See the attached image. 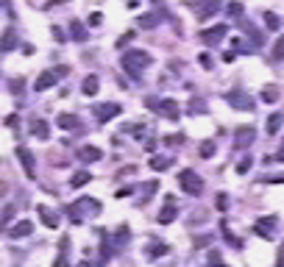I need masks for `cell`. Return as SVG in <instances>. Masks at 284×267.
<instances>
[{
    "instance_id": "1",
    "label": "cell",
    "mask_w": 284,
    "mask_h": 267,
    "mask_svg": "<svg viewBox=\"0 0 284 267\" xmlns=\"http://www.w3.org/2000/svg\"><path fill=\"white\" fill-rule=\"evenodd\" d=\"M151 62L153 58L148 56L145 50H128V53H123V58H120V64H123V70H126L131 78H142V67H151Z\"/></svg>"
},
{
    "instance_id": "2",
    "label": "cell",
    "mask_w": 284,
    "mask_h": 267,
    "mask_svg": "<svg viewBox=\"0 0 284 267\" xmlns=\"http://www.w3.org/2000/svg\"><path fill=\"white\" fill-rule=\"evenodd\" d=\"M67 215L73 217L75 223H81V220H84V215H100V203L95 198H81L78 203H73L67 209Z\"/></svg>"
},
{
    "instance_id": "3",
    "label": "cell",
    "mask_w": 284,
    "mask_h": 267,
    "mask_svg": "<svg viewBox=\"0 0 284 267\" xmlns=\"http://www.w3.org/2000/svg\"><path fill=\"white\" fill-rule=\"evenodd\" d=\"M179 187H181V192H187V195H201L204 192V178L195 173V170H181Z\"/></svg>"
},
{
    "instance_id": "4",
    "label": "cell",
    "mask_w": 284,
    "mask_h": 267,
    "mask_svg": "<svg viewBox=\"0 0 284 267\" xmlns=\"http://www.w3.org/2000/svg\"><path fill=\"white\" fill-rule=\"evenodd\" d=\"M226 103H229V106H234L237 111H253L257 100H253L248 92H242V89H234V92H229V95H226Z\"/></svg>"
},
{
    "instance_id": "5",
    "label": "cell",
    "mask_w": 284,
    "mask_h": 267,
    "mask_svg": "<svg viewBox=\"0 0 284 267\" xmlns=\"http://www.w3.org/2000/svg\"><path fill=\"white\" fill-rule=\"evenodd\" d=\"M67 75V67H56V70H45L42 75L37 78V84H34V89L37 92H45V89H50V86H56V81L59 78H64Z\"/></svg>"
},
{
    "instance_id": "6",
    "label": "cell",
    "mask_w": 284,
    "mask_h": 267,
    "mask_svg": "<svg viewBox=\"0 0 284 267\" xmlns=\"http://www.w3.org/2000/svg\"><path fill=\"white\" fill-rule=\"evenodd\" d=\"M226 34H229V25H226V22H220V25H212V28H204V31H201V42H204V45H217L223 37H226Z\"/></svg>"
},
{
    "instance_id": "7",
    "label": "cell",
    "mask_w": 284,
    "mask_h": 267,
    "mask_svg": "<svg viewBox=\"0 0 284 267\" xmlns=\"http://www.w3.org/2000/svg\"><path fill=\"white\" fill-rule=\"evenodd\" d=\"M120 111H123L120 103H103V106L95 109V117H98V123H109V120H115Z\"/></svg>"
},
{
    "instance_id": "8",
    "label": "cell",
    "mask_w": 284,
    "mask_h": 267,
    "mask_svg": "<svg viewBox=\"0 0 284 267\" xmlns=\"http://www.w3.org/2000/svg\"><path fill=\"white\" fill-rule=\"evenodd\" d=\"M17 156H20V164L25 167L28 178H37V164H34V153L28 147H17Z\"/></svg>"
},
{
    "instance_id": "9",
    "label": "cell",
    "mask_w": 284,
    "mask_h": 267,
    "mask_svg": "<svg viewBox=\"0 0 284 267\" xmlns=\"http://www.w3.org/2000/svg\"><path fill=\"white\" fill-rule=\"evenodd\" d=\"M273 223H276L273 217H262V220L253 225V231H257L262 240H273V236H276V225H273Z\"/></svg>"
},
{
    "instance_id": "10",
    "label": "cell",
    "mask_w": 284,
    "mask_h": 267,
    "mask_svg": "<svg viewBox=\"0 0 284 267\" xmlns=\"http://www.w3.org/2000/svg\"><path fill=\"white\" fill-rule=\"evenodd\" d=\"M31 231H34V223L31 220H17L9 228V236H11V240H22V236H28Z\"/></svg>"
},
{
    "instance_id": "11",
    "label": "cell",
    "mask_w": 284,
    "mask_h": 267,
    "mask_svg": "<svg viewBox=\"0 0 284 267\" xmlns=\"http://www.w3.org/2000/svg\"><path fill=\"white\" fill-rule=\"evenodd\" d=\"M173 220H176V198H167L164 209L159 212V223H162V225H167V223H173Z\"/></svg>"
},
{
    "instance_id": "12",
    "label": "cell",
    "mask_w": 284,
    "mask_h": 267,
    "mask_svg": "<svg viewBox=\"0 0 284 267\" xmlns=\"http://www.w3.org/2000/svg\"><path fill=\"white\" fill-rule=\"evenodd\" d=\"M253 142V128L248 126V128H237V136H234V145L237 147H248Z\"/></svg>"
},
{
    "instance_id": "13",
    "label": "cell",
    "mask_w": 284,
    "mask_h": 267,
    "mask_svg": "<svg viewBox=\"0 0 284 267\" xmlns=\"http://www.w3.org/2000/svg\"><path fill=\"white\" fill-rule=\"evenodd\" d=\"M159 109H162V114L167 117V120H179V103H176V100H162V103H159Z\"/></svg>"
},
{
    "instance_id": "14",
    "label": "cell",
    "mask_w": 284,
    "mask_h": 267,
    "mask_svg": "<svg viewBox=\"0 0 284 267\" xmlns=\"http://www.w3.org/2000/svg\"><path fill=\"white\" fill-rule=\"evenodd\" d=\"M37 212H39V220H42L47 228H56V225H59V215H56V212H50L47 206H39Z\"/></svg>"
},
{
    "instance_id": "15",
    "label": "cell",
    "mask_w": 284,
    "mask_h": 267,
    "mask_svg": "<svg viewBox=\"0 0 284 267\" xmlns=\"http://www.w3.org/2000/svg\"><path fill=\"white\" fill-rule=\"evenodd\" d=\"M70 37H73L75 42H87V37H90V34H87L84 22H78V20H73V22H70Z\"/></svg>"
},
{
    "instance_id": "16",
    "label": "cell",
    "mask_w": 284,
    "mask_h": 267,
    "mask_svg": "<svg viewBox=\"0 0 284 267\" xmlns=\"http://www.w3.org/2000/svg\"><path fill=\"white\" fill-rule=\"evenodd\" d=\"M31 134H34V136H39V139H45V136L50 134V126H47V120H42V117L31 120Z\"/></svg>"
},
{
    "instance_id": "17",
    "label": "cell",
    "mask_w": 284,
    "mask_h": 267,
    "mask_svg": "<svg viewBox=\"0 0 284 267\" xmlns=\"http://www.w3.org/2000/svg\"><path fill=\"white\" fill-rule=\"evenodd\" d=\"M14 45H17V31H14V28H9V31L0 37V53H9Z\"/></svg>"
},
{
    "instance_id": "18",
    "label": "cell",
    "mask_w": 284,
    "mask_h": 267,
    "mask_svg": "<svg viewBox=\"0 0 284 267\" xmlns=\"http://www.w3.org/2000/svg\"><path fill=\"white\" fill-rule=\"evenodd\" d=\"M78 156L84 159V162H98L103 153H100V147H95V145H87V147H81L78 151Z\"/></svg>"
},
{
    "instance_id": "19",
    "label": "cell",
    "mask_w": 284,
    "mask_h": 267,
    "mask_svg": "<svg viewBox=\"0 0 284 267\" xmlns=\"http://www.w3.org/2000/svg\"><path fill=\"white\" fill-rule=\"evenodd\" d=\"M98 86H100L98 75H87L84 84H81V92H84V95H95V92H98Z\"/></svg>"
},
{
    "instance_id": "20",
    "label": "cell",
    "mask_w": 284,
    "mask_h": 267,
    "mask_svg": "<svg viewBox=\"0 0 284 267\" xmlns=\"http://www.w3.org/2000/svg\"><path fill=\"white\" fill-rule=\"evenodd\" d=\"M90 178H92V175L87 173V170H78V173L70 178V187H73V189H81L84 184H90Z\"/></svg>"
},
{
    "instance_id": "21",
    "label": "cell",
    "mask_w": 284,
    "mask_h": 267,
    "mask_svg": "<svg viewBox=\"0 0 284 267\" xmlns=\"http://www.w3.org/2000/svg\"><path fill=\"white\" fill-rule=\"evenodd\" d=\"M59 126H62L64 131H70V128H78L81 120H78L75 114H62V117H59Z\"/></svg>"
},
{
    "instance_id": "22",
    "label": "cell",
    "mask_w": 284,
    "mask_h": 267,
    "mask_svg": "<svg viewBox=\"0 0 284 267\" xmlns=\"http://www.w3.org/2000/svg\"><path fill=\"white\" fill-rule=\"evenodd\" d=\"M170 164H173V159H167V156H164V159L153 156V159H151V170H156V173H162V170H167Z\"/></svg>"
},
{
    "instance_id": "23",
    "label": "cell",
    "mask_w": 284,
    "mask_h": 267,
    "mask_svg": "<svg viewBox=\"0 0 284 267\" xmlns=\"http://www.w3.org/2000/svg\"><path fill=\"white\" fill-rule=\"evenodd\" d=\"M212 156H215V142L212 139L201 142V159H212Z\"/></svg>"
},
{
    "instance_id": "24",
    "label": "cell",
    "mask_w": 284,
    "mask_h": 267,
    "mask_svg": "<svg viewBox=\"0 0 284 267\" xmlns=\"http://www.w3.org/2000/svg\"><path fill=\"white\" fill-rule=\"evenodd\" d=\"M281 123H284V117L281 114H273V117H268V134H276L281 128Z\"/></svg>"
},
{
    "instance_id": "25",
    "label": "cell",
    "mask_w": 284,
    "mask_h": 267,
    "mask_svg": "<svg viewBox=\"0 0 284 267\" xmlns=\"http://www.w3.org/2000/svg\"><path fill=\"white\" fill-rule=\"evenodd\" d=\"M262 100H265V103H276V100H279V89H276V86H268L262 92Z\"/></svg>"
},
{
    "instance_id": "26",
    "label": "cell",
    "mask_w": 284,
    "mask_h": 267,
    "mask_svg": "<svg viewBox=\"0 0 284 267\" xmlns=\"http://www.w3.org/2000/svg\"><path fill=\"white\" fill-rule=\"evenodd\" d=\"M189 111H192V114H204V111H206V103L201 98H192V100H189Z\"/></svg>"
},
{
    "instance_id": "27",
    "label": "cell",
    "mask_w": 284,
    "mask_h": 267,
    "mask_svg": "<svg viewBox=\"0 0 284 267\" xmlns=\"http://www.w3.org/2000/svg\"><path fill=\"white\" fill-rule=\"evenodd\" d=\"M273 58H276V62H281V58H284V37H279V42L273 45Z\"/></svg>"
},
{
    "instance_id": "28",
    "label": "cell",
    "mask_w": 284,
    "mask_h": 267,
    "mask_svg": "<svg viewBox=\"0 0 284 267\" xmlns=\"http://www.w3.org/2000/svg\"><path fill=\"white\" fill-rule=\"evenodd\" d=\"M265 25H268L270 31H276V28H279L281 22H279V17H276V14H270V11H268V14H265Z\"/></svg>"
},
{
    "instance_id": "29",
    "label": "cell",
    "mask_w": 284,
    "mask_h": 267,
    "mask_svg": "<svg viewBox=\"0 0 284 267\" xmlns=\"http://www.w3.org/2000/svg\"><path fill=\"white\" fill-rule=\"evenodd\" d=\"M139 25L145 28V31H151V28H156V17H153V14H145V17L139 20Z\"/></svg>"
},
{
    "instance_id": "30",
    "label": "cell",
    "mask_w": 284,
    "mask_h": 267,
    "mask_svg": "<svg viewBox=\"0 0 284 267\" xmlns=\"http://www.w3.org/2000/svg\"><path fill=\"white\" fill-rule=\"evenodd\" d=\"M167 251H170V248L164 245V242H159V245H156V248H151V251H148V253H151V256H164V253H167Z\"/></svg>"
},
{
    "instance_id": "31",
    "label": "cell",
    "mask_w": 284,
    "mask_h": 267,
    "mask_svg": "<svg viewBox=\"0 0 284 267\" xmlns=\"http://www.w3.org/2000/svg\"><path fill=\"white\" fill-rule=\"evenodd\" d=\"M217 9H220V6H217V3H209V6H204V9H201V17H209V14H215Z\"/></svg>"
},
{
    "instance_id": "32",
    "label": "cell",
    "mask_w": 284,
    "mask_h": 267,
    "mask_svg": "<svg viewBox=\"0 0 284 267\" xmlns=\"http://www.w3.org/2000/svg\"><path fill=\"white\" fill-rule=\"evenodd\" d=\"M198 62L204 64V70H212V56H209V53H201V56H198Z\"/></svg>"
},
{
    "instance_id": "33",
    "label": "cell",
    "mask_w": 284,
    "mask_h": 267,
    "mask_svg": "<svg viewBox=\"0 0 284 267\" xmlns=\"http://www.w3.org/2000/svg\"><path fill=\"white\" fill-rule=\"evenodd\" d=\"M217 209H220V212L229 209V195H217Z\"/></svg>"
},
{
    "instance_id": "34",
    "label": "cell",
    "mask_w": 284,
    "mask_h": 267,
    "mask_svg": "<svg viewBox=\"0 0 284 267\" xmlns=\"http://www.w3.org/2000/svg\"><path fill=\"white\" fill-rule=\"evenodd\" d=\"M251 170V159H242L240 164H237V173H248Z\"/></svg>"
},
{
    "instance_id": "35",
    "label": "cell",
    "mask_w": 284,
    "mask_h": 267,
    "mask_svg": "<svg viewBox=\"0 0 284 267\" xmlns=\"http://www.w3.org/2000/svg\"><path fill=\"white\" fill-rule=\"evenodd\" d=\"M226 11H229V14H232V17H237V14H242V6H240V3H232Z\"/></svg>"
},
{
    "instance_id": "36",
    "label": "cell",
    "mask_w": 284,
    "mask_h": 267,
    "mask_svg": "<svg viewBox=\"0 0 284 267\" xmlns=\"http://www.w3.org/2000/svg\"><path fill=\"white\" fill-rule=\"evenodd\" d=\"M100 20H103V14H100V11H95V14L90 17V22H92V25H100Z\"/></svg>"
},
{
    "instance_id": "37",
    "label": "cell",
    "mask_w": 284,
    "mask_h": 267,
    "mask_svg": "<svg viewBox=\"0 0 284 267\" xmlns=\"http://www.w3.org/2000/svg\"><path fill=\"white\" fill-rule=\"evenodd\" d=\"M209 262H212V267H220V256H217V253L212 251V253H209Z\"/></svg>"
},
{
    "instance_id": "38",
    "label": "cell",
    "mask_w": 284,
    "mask_h": 267,
    "mask_svg": "<svg viewBox=\"0 0 284 267\" xmlns=\"http://www.w3.org/2000/svg\"><path fill=\"white\" fill-rule=\"evenodd\" d=\"M20 89H22V78H14L11 81V92H20Z\"/></svg>"
},
{
    "instance_id": "39",
    "label": "cell",
    "mask_w": 284,
    "mask_h": 267,
    "mask_svg": "<svg viewBox=\"0 0 284 267\" xmlns=\"http://www.w3.org/2000/svg\"><path fill=\"white\" fill-rule=\"evenodd\" d=\"M53 267H67V259H64V256H56V262H53Z\"/></svg>"
},
{
    "instance_id": "40",
    "label": "cell",
    "mask_w": 284,
    "mask_h": 267,
    "mask_svg": "<svg viewBox=\"0 0 284 267\" xmlns=\"http://www.w3.org/2000/svg\"><path fill=\"white\" fill-rule=\"evenodd\" d=\"M270 184H284V175H273V178H268Z\"/></svg>"
},
{
    "instance_id": "41",
    "label": "cell",
    "mask_w": 284,
    "mask_h": 267,
    "mask_svg": "<svg viewBox=\"0 0 284 267\" xmlns=\"http://www.w3.org/2000/svg\"><path fill=\"white\" fill-rule=\"evenodd\" d=\"M276 159H279V162H284V142H281V147H279V153H276Z\"/></svg>"
},
{
    "instance_id": "42",
    "label": "cell",
    "mask_w": 284,
    "mask_h": 267,
    "mask_svg": "<svg viewBox=\"0 0 284 267\" xmlns=\"http://www.w3.org/2000/svg\"><path fill=\"white\" fill-rule=\"evenodd\" d=\"M78 267H95V264H90V262H81Z\"/></svg>"
},
{
    "instance_id": "43",
    "label": "cell",
    "mask_w": 284,
    "mask_h": 267,
    "mask_svg": "<svg viewBox=\"0 0 284 267\" xmlns=\"http://www.w3.org/2000/svg\"><path fill=\"white\" fill-rule=\"evenodd\" d=\"M281 259H284V248H281Z\"/></svg>"
}]
</instances>
